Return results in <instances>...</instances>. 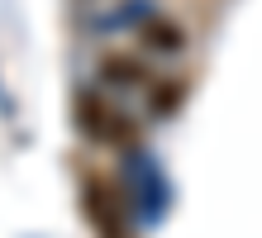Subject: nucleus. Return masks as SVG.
I'll list each match as a JSON object with an SVG mask.
<instances>
[{
    "mask_svg": "<svg viewBox=\"0 0 262 238\" xmlns=\"http://www.w3.org/2000/svg\"><path fill=\"white\" fill-rule=\"evenodd\" d=\"M81 205H86L91 224H96L105 238H124L129 224H134V214H129V205H124V190H115L105 177H96V171H91L86 186H81Z\"/></svg>",
    "mask_w": 262,
    "mask_h": 238,
    "instance_id": "4",
    "label": "nucleus"
},
{
    "mask_svg": "<svg viewBox=\"0 0 262 238\" xmlns=\"http://www.w3.org/2000/svg\"><path fill=\"white\" fill-rule=\"evenodd\" d=\"M72 119H76V129H81L91 143H100V148H138V138H143V115L129 105V100H119V95H110L105 86L91 81L86 91H76V105H72Z\"/></svg>",
    "mask_w": 262,
    "mask_h": 238,
    "instance_id": "2",
    "label": "nucleus"
},
{
    "mask_svg": "<svg viewBox=\"0 0 262 238\" xmlns=\"http://www.w3.org/2000/svg\"><path fill=\"white\" fill-rule=\"evenodd\" d=\"M129 48H138V53H148V57H158V62H167V67H172V62L191 48V38H186V29H181L172 14L148 10L143 19L129 29Z\"/></svg>",
    "mask_w": 262,
    "mask_h": 238,
    "instance_id": "3",
    "label": "nucleus"
},
{
    "mask_svg": "<svg viewBox=\"0 0 262 238\" xmlns=\"http://www.w3.org/2000/svg\"><path fill=\"white\" fill-rule=\"evenodd\" d=\"M91 81L105 86L110 95H119V100H129L143 119H167L186 100V81L177 72H167V62L138 53V48H110V53H100Z\"/></svg>",
    "mask_w": 262,
    "mask_h": 238,
    "instance_id": "1",
    "label": "nucleus"
}]
</instances>
